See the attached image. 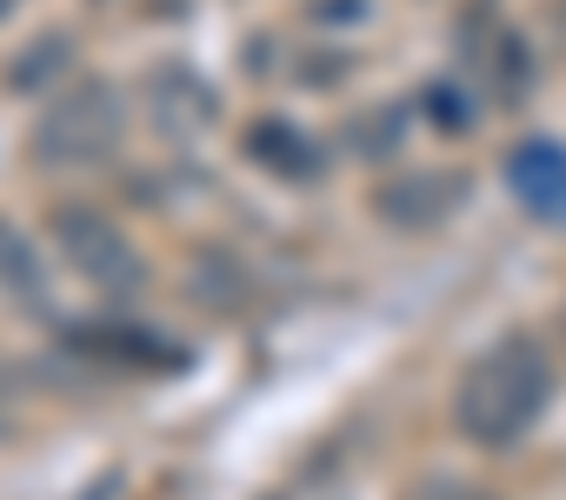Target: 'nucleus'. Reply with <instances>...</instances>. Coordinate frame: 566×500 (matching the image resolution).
Returning a JSON list of instances; mask_svg holds the SVG:
<instances>
[{"instance_id": "obj_1", "label": "nucleus", "mask_w": 566, "mask_h": 500, "mask_svg": "<svg viewBox=\"0 0 566 500\" xmlns=\"http://www.w3.org/2000/svg\"><path fill=\"white\" fill-rule=\"evenodd\" d=\"M546 400H553V361L539 354V341L506 334L467 361V374L453 387V427H460V440L506 454L539 427Z\"/></svg>"}, {"instance_id": "obj_2", "label": "nucleus", "mask_w": 566, "mask_h": 500, "mask_svg": "<svg viewBox=\"0 0 566 500\" xmlns=\"http://www.w3.org/2000/svg\"><path fill=\"white\" fill-rule=\"evenodd\" d=\"M127 140V107L107 81H74L67 94H54L28 134L41 167H101L114 160Z\"/></svg>"}, {"instance_id": "obj_3", "label": "nucleus", "mask_w": 566, "mask_h": 500, "mask_svg": "<svg viewBox=\"0 0 566 500\" xmlns=\"http://www.w3.org/2000/svg\"><path fill=\"white\" fill-rule=\"evenodd\" d=\"M48 233H54V247H61V261H67L87 288H101V294H114V301H127V294L147 288V261H140V247L127 240V227H120L114 213H101V207H54Z\"/></svg>"}, {"instance_id": "obj_4", "label": "nucleus", "mask_w": 566, "mask_h": 500, "mask_svg": "<svg viewBox=\"0 0 566 500\" xmlns=\"http://www.w3.org/2000/svg\"><path fill=\"white\" fill-rule=\"evenodd\" d=\"M506 187L533 220L566 227V147L559 140H520L506 154Z\"/></svg>"}, {"instance_id": "obj_5", "label": "nucleus", "mask_w": 566, "mask_h": 500, "mask_svg": "<svg viewBox=\"0 0 566 500\" xmlns=\"http://www.w3.org/2000/svg\"><path fill=\"white\" fill-rule=\"evenodd\" d=\"M460 194H467L460 174H400V180H387V187L374 194V207H380L394 227H433V220L453 213Z\"/></svg>"}, {"instance_id": "obj_6", "label": "nucleus", "mask_w": 566, "mask_h": 500, "mask_svg": "<svg viewBox=\"0 0 566 500\" xmlns=\"http://www.w3.org/2000/svg\"><path fill=\"white\" fill-rule=\"evenodd\" d=\"M247 154H253V160H266L273 174H294V180L321 174L314 140H307V134H294L287 121H260V127H247Z\"/></svg>"}, {"instance_id": "obj_7", "label": "nucleus", "mask_w": 566, "mask_h": 500, "mask_svg": "<svg viewBox=\"0 0 566 500\" xmlns=\"http://www.w3.org/2000/svg\"><path fill=\"white\" fill-rule=\"evenodd\" d=\"M0 288H8L14 301H34V294L48 288V274H41V247H34L14 220H0Z\"/></svg>"}, {"instance_id": "obj_8", "label": "nucleus", "mask_w": 566, "mask_h": 500, "mask_svg": "<svg viewBox=\"0 0 566 500\" xmlns=\"http://www.w3.org/2000/svg\"><path fill=\"white\" fill-rule=\"evenodd\" d=\"M407 500H493L480 480H460V473H427L407 487Z\"/></svg>"}, {"instance_id": "obj_9", "label": "nucleus", "mask_w": 566, "mask_h": 500, "mask_svg": "<svg viewBox=\"0 0 566 500\" xmlns=\"http://www.w3.org/2000/svg\"><path fill=\"white\" fill-rule=\"evenodd\" d=\"M61 54H67V41H61V34L34 41V48H28V61L14 67V87H34V74H54V67H61Z\"/></svg>"}, {"instance_id": "obj_10", "label": "nucleus", "mask_w": 566, "mask_h": 500, "mask_svg": "<svg viewBox=\"0 0 566 500\" xmlns=\"http://www.w3.org/2000/svg\"><path fill=\"white\" fill-rule=\"evenodd\" d=\"M8 14H14V0H0V21H8Z\"/></svg>"}, {"instance_id": "obj_11", "label": "nucleus", "mask_w": 566, "mask_h": 500, "mask_svg": "<svg viewBox=\"0 0 566 500\" xmlns=\"http://www.w3.org/2000/svg\"><path fill=\"white\" fill-rule=\"evenodd\" d=\"M8 427H14V420H8V414H0V440H8Z\"/></svg>"}]
</instances>
